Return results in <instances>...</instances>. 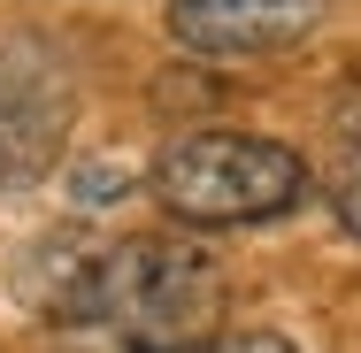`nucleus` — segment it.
Returning a JSON list of instances; mask_svg holds the SVG:
<instances>
[{
    "label": "nucleus",
    "mask_w": 361,
    "mask_h": 353,
    "mask_svg": "<svg viewBox=\"0 0 361 353\" xmlns=\"http://www.w3.org/2000/svg\"><path fill=\"white\" fill-rule=\"evenodd\" d=\"M47 323L116 330L131 346H185L208 338L223 315V269L177 238H116L100 254H70L47 292H31Z\"/></svg>",
    "instance_id": "f257e3e1"
},
{
    "label": "nucleus",
    "mask_w": 361,
    "mask_h": 353,
    "mask_svg": "<svg viewBox=\"0 0 361 353\" xmlns=\"http://www.w3.org/2000/svg\"><path fill=\"white\" fill-rule=\"evenodd\" d=\"M154 200L192 230L277 223L307 200V161L262 131H192L154 161Z\"/></svg>",
    "instance_id": "f03ea898"
},
{
    "label": "nucleus",
    "mask_w": 361,
    "mask_h": 353,
    "mask_svg": "<svg viewBox=\"0 0 361 353\" xmlns=\"http://www.w3.org/2000/svg\"><path fill=\"white\" fill-rule=\"evenodd\" d=\"M70 131V77L47 47L0 39V200L39 185Z\"/></svg>",
    "instance_id": "7ed1b4c3"
},
{
    "label": "nucleus",
    "mask_w": 361,
    "mask_h": 353,
    "mask_svg": "<svg viewBox=\"0 0 361 353\" xmlns=\"http://www.w3.org/2000/svg\"><path fill=\"white\" fill-rule=\"evenodd\" d=\"M323 0H169L161 23L200 62H262L315 31Z\"/></svg>",
    "instance_id": "20e7f679"
},
{
    "label": "nucleus",
    "mask_w": 361,
    "mask_h": 353,
    "mask_svg": "<svg viewBox=\"0 0 361 353\" xmlns=\"http://www.w3.org/2000/svg\"><path fill=\"white\" fill-rule=\"evenodd\" d=\"M131 353H300L277 330H208V338H185V346H131Z\"/></svg>",
    "instance_id": "39448f33"
},
{
    "label": "nucleus",
    "mask_w": 361,
    "mask_h": 353,
    "mask_svg": "<svg viewBox=\"0 0 361 353\" xmlns=\"http://www.w3.org/2000/svg\"><path fill=\"white\" fill-rule=\"evenodd\" d=\"M331 215H338L346 238H361V154L338 169V185H331Z\"/></svg>",
    "instance_id": "423d86ee"
}]
</instances>
